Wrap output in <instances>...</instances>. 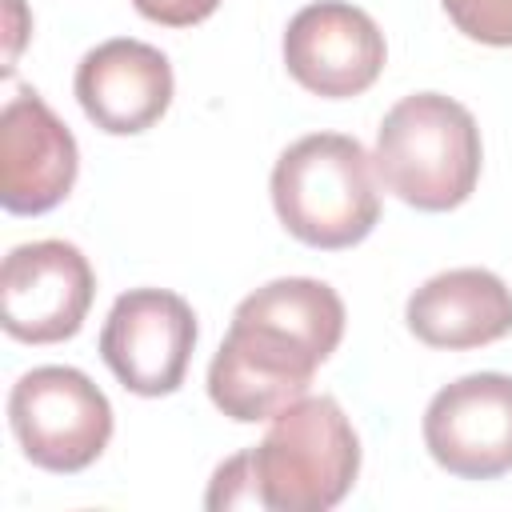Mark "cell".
I'll list each match as a JSON object with an SVG mask.
<instances>
[{"label":"cell","instance_id":"5b68a950","mask_svg":"<svg viewBox=\"0 0 512 512\" xmlns=\"http://www.w3.org/2000/svg\"><path fill=\"white\" fill-rule=\"evenodd\" d=\"M320 364L324 356L300 336L236 308L232 328L208 364V396L228 420L260 424L308 396L312 372Z\"/></svg>","mask_w":512,"mask_h":512},{"label":"cell","instance_id":"4fadbf2b","mask_svg":"<svg viewBox=\"0 0 512 512\" xmlns=\"http://www.w3.org/2000/svg\"><path fill=\"white\" fill-rule=\"evenodd\" d=\"M440 4L468 40L512 48V0H440Z\"/></svg>","mask_w":512,"mask_h":512},{"label":"cell","instance_id":"3957f363","mask_svg":"<svg viewBox=\"0 0 512 512\" xmlns=\"http://www.w3.org/2000/svg\"><path fill=\"white\" fill-rule=\"evenodd\" d=\"M260 508L324 512L336 508L360 472V440L332 396H300L272 416V428L248 448Z\"/></svg>","mask_w":512,"mask_h":512},{"label":"cell","instance_id":"5bb4252c","mask_svg":"<svg viewBox=\"0 0 512 512\" xmlns=\"http://www.w3.org/2000/svg\"><path fill=\"white\" fill-rule=\"evenodd\" d=\"M204 504L212 512H220V508H260V488H256V472H252V456L248 452L228 456L212 472Z\"/></svg>","mask_w":512,"mask_h":512},{"label":"cell","instance_id":"6da1fadb","mask_svg":"<svg viewBox=\"0 0 512 512\" xmlns=\"http://www.w3.org/2000/svg\"><path fill=\"white\" fill-rule=\"evenodd\" d=\"M376 164L356 136L312 132L288 144L272 168V208L308 248H352L380 220Z\"/></svg>","mask_w":512,"mask_h":512},{"label":"cell","instance_id":"52a82bcc","mask_svg":"<svg viewBox=\"0 0 512 512\" xmlns=\"http://www.w3.org/2000/svg\"><path fill=\"white\" fill-rule=\"evenodd\" d=\"M196 348V312L168 288H132L116 296L104 328L100 356L112 376L136 396H168L184 384Z\"/></svg>","mask_w":512,"mask_h":512},{"label":"cell","instance_id":"9c48e42d","mask_svg":"<svg viewBox=\"0 0 512 512\" xmlns=\"http://www.w3.org/2000/svg\"><path fill=\"white\" fill-rule=\"evenodd\" d=\"M384 32L344 0H316L284 28V64L300 88L324 100L360 96L384 72Z\"/></svg>","mask_w":512,"mask_h":512},{"label":"cell","instance_id":"8992f818","mask_svg":"<svg viewBox=\"0 0 512 512\" xmlns=\"http://www.w3.org/2000/svg\"><path fill=\"white\" fill-rule=\"evenodd\" d=\"M96 276L68 240L16 244L0 268V324L24 344L72 340L92 308Z\"/></svg>","mask_w":512,"mask_h":512},{"label":"cell","instance_id":"277c9868","mask_svg":"<svg viewBox=\"0 0 512 512\" xmlns=\"http://www.w3.org/2000/svg\"><path fill=\"white\" fill-rule=\"evenodd\" d=\"M8 424L36 468L84 472L112 440V404L80 368L44 364L12 384Z\"/></svg>","mask_w":512,"mask_h":512},{"label":"cell","instance_id":"7c38bea8","mask_svg":"<svg viewBox=\"0 0 512 512\" xmlns=\"http://www.w3.org/2000/svg\"><path fill=\"white\" fill-rule=\"evenodd\" d=\"M404 320L428 348H480L512 332V288L488 268H448L408 296Z\"/></svg>","mask_w":512,"mask_h":512},{"label":"cell","instance_id":"30bf717a","mask_svg":"<svg viewBox=\"0 0 512 512\" xmlns=\"http://www.w3.org/2000/svg\"><path fill=\"white\" fill-rule=\"evenodd\" d=\"M80 172L76 136L36 96L20 88L0 112V204L12 216H40L56 208Z\"/></svg>","mask_w":512,"mask_h":512},{"label":"cell","instance_id":"9a60e30c","mask_svg":"<svg viewBox=\"0 0 512 512\" xmlns=\"http://www.w3.org/2000/svg\"><path fill=\"white\" fill-rule=\"evenodd\" d=\"M132 4L144 20L164 28H192L220 8V0H132Z\"/></svg>","mask_w":512,"mask_h":512},{"label":"cell","instance_id":"ba28073f","mask_svg":"<svg viewBox=\"0 0 512 512\" xmlns=\"http://www.w3.org/2000/svg\"><path fill=\"white\" fill-rule=\"evenodd\" d=\"M424 444L460 480L512 472V376L472 372L444 384L424 408Z\"/></svg>","mask_w":512,"mask_h":512},{"label":"cell","instance_id":"8fae6325","mask_svg":"<svg viewBox=\"0 0 512 512\" xmlns=\"http://www.w3.org/2000/svg\"><path fill=\"white\" fill-rule=\"evenodd\" d=\"M76 100L84 116L108 136H136L152 128L172 104V64L144 40H104L76 64Z\"/></svg>","mask_w":512,"mask_h":512},{"label":"cell","instance_id":"7a4b0ae2","mask_svg":"<svg viewBox=\"0 0 512 512\" xmlns=\"http://www.w3.org/2000/svg\"><path fill=\"white\" fill-rule=\"evenodd\" d=\"M480 128L464 104L440 92L396 100L376 128V176L420 212L460 208L480 180Z\"/></svg>","mask_w":512,"mask_h":512}]
</instances>
